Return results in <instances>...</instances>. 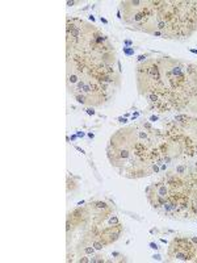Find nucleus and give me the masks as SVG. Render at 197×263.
<instances>
[{
  "label": "nucleus",
  "instance_id": "1",
  "mask_svg": "<svg viewBox=\"0 0 197 263\" xmlns=\"http://www.w3.org/2000/svg\"><path fill=\"white\" fill-rule=\"evenodd\" d=\"M194 253H196V246L188 239H173V242L171 243L170 255L178 259L189 260L194 257Z\"/></svg>",
  "mask_w": 197,
  "mask_h": 263
}]
</instances>
